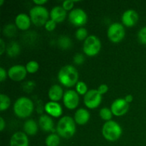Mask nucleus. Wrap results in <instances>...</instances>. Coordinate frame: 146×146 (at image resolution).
<instances>
[{
    "mask_svg": "<svg viewBox=\"0 0 146 146\" xmlns=\"http://www.w3.org/2000/svg\"><path fill=\"white\" fill-rule=\"evenodd\" d=\"M14 111L19 118H25L30 116L34 111L33 101L27 97H20L14 103Z\"/></svg>",
    "mask_w": 146,
    "mask_h": 146,
    "instance_id": "obj_3",
    "label": "nucleus"
},
{
    "mask_svg": "<svg viewBox=\"0 0 146 146\" xmlns=\"http://www.w3.org/2000/svg\"><path fill=\"white\" fill-rule=\"evenodd\" d=\"M63 102L64 106L69 110H74L79 104L78 94L74 90H68L66 91L63 97Z\"/></svg>",
    "mask_w": 146,
    "mask_h": 146,
    "instance_id": "obj_10",
    "label": "nucleus"
},
{
    "mask_svg": "<svg viewBox=\"0 0 146 146\" xmlns=\"http://www.w3.org/2000/svg\"><path fill=\"white\" fill-rule=\"evenodd\" d=\"M97 90H98V91L99 92L100 94L103 95V94H106V93L108 91V87L106 84H101V85L98 87V88Z\"/></svg>",
    "mask_w": 146,
    "mask_h": 146,
    "instance_id": "obj_35",
    "label": "nucleus"
},
{
    "mask_svg": "<svg viewBox=\"0 0 146 146\" xmlns=\"http://www.w3.org/2000/svg\"><path fill=\"white\" fill-rule=\"evenodd\" d=\"M76 91L80 95H86L88 92V88H87L86 84L83 81H78L76 85Z\"/></svg>",
    "mask_w": 146,
    "mask_h": 146,
    "instance_id": "obj_29",
    "label": "nucleus"
},
{
    "mask_svg": "<svg viewBox=\"0 0 146 146\" xmlns=\"http://www.w3.org/2000/svg\"><path fill=\"white\" fill-rule=\"evenodd\" d=\"M6 50V46H5V43H4V40L2 38L0 39V54L2 55L4 54V52Z\"/></svg>",
    "mask_w": 146,
    "mask_h": 146,
    "instance_id": "obj_37",
    "label": "nucleus"
},
{
    "mask_svg": "<svg viewBox=\"0 0 146 146\" xmlns=\"http://www.w3.org/2000/svg\"><path fill=\"white\" fill-rule=\"evenodd\" d=\"M7 74L5 70H4V68L1 67L0 68V81L3 82L4 81H5V79L7 78Z\"/></svg>",
    "mask_w": 146,
    "mask_h": 146,
    "instance_id": "obj_36",
    "label": "nucleus"
},
{
    "mask_svg": "<svg viewBox=\"0 0 146 146\" xmlns=\"http://www.w3.org/2000/svg\"><path fill=\"white\" fill-rule=\"evenodd\" d=\"M38 123L41 129L45 132H50L54 128V121L52 118L47 115H41L38 119Z\"/></svg>",
    "mask_w": 146,
    "mask_h": 146,
    "instance_id": "obj_20",
    "label": "nucleus"
},
{
    "mask_svg": "<svg viewBox=\"0 0 146 146\" xmlns=\"http://www.w3.org/2000/svg\"><path fill=\"white\" fill-rule=\"evenodd\" d=\"M76 37L79 41L86 40L88 37V31L85 28H79L76 32Z\"/></svg>",
    "mask_w": 146,
    "mask_h": 146,
    "instance_id": "obj_30",
    "label": "nucleus"
},
{
    "mask_svg": "<svg viewBox=\"0 0 146 146\" xmlns=\"http://www.w3.org/2000/svg\"><path fill=\"white\" fill-rule=\"evenodd\" d=\"M38 68H39V65L36 61H29L27 63V66H26V69H27V72L29 74L36 73L38 70Z\"/></svg>",
    "mask_w": 146,
    "mask_h": 146,
    "instance_id": "obj_28",
    "label": "nucleus"
},
{
    "mask_svg": "<svg viewBox=\"0 0 146 146\" xmlns=\"http://www.w3.org/2000/svg\"><path fill=\"white\" fill-rule=\"evenodd\" d=\"M74 4V1H72V0H66V1H64L63 2L62 7L66 11H69V10H71L73 9Z\"/></svg>",
    "mask_w": 146,
    "mask_h": 146,
    "instance_id": "obj_33",
    "label": "nucleus"
},
{
    "mask_svg": "<svg viewBox=\"0 0 146 146\" xmlns=\"http://www.w3.org/2000/svg\"><path fill=\"white\" fill-rule=\"evenodd\" d=\"M102 134L107 141H115L121 136L122 128L119 124L115 121H107L103 126Z\"/></svg>",
    "mask_w": 146,
    "mask_h": 146,
    "instance_id": "obj_4",
    "label": "nucleus"
},
{
    "mask_svg": "<svg viewBox=\"0 0 146 146\" xmlns=\"http://www.w3.org/2000/svg\"><path fill=\"white\" fill-rule=\"evenodd\" d=\"M29 14L31 22L37 27L45 25L46 23L48 21L49 13L47 9L43 6L34 7L30 10Z\"/></svg>",
    "mask_w": 146,
    "mask_h": 146,
    "instance_id": "obj_5",
    "label": "nucleus"
},
{
    "mask_svg": "<svg viewBox=\"0 0 146 146\" xmlns=\"http://www.w3.org/2000/svg\"><path fill=\"white\" fill-rule=\"evenodd\" d=\"M56 27V23L53 20H48L45 24V29L48 31H54Z\"/></svg>",
    "mask_w": 146,
    "mask_h": 146,
    "instance_id": "obj_32",
    "label": "nucleus"
},
{
    "mask_svg": "<svg viewBox=\"0 0 146 146\" xmlns=\"http://www.w3.org/2000/svg\"><path fill=\"white\" fill-rule=\"evenodd\" d=\"M87 19L86 13L81 9H74L71 10L68 15L70 22L76 27H81L86 24Z\"/></svg>",
    "mask_w": 146,
    "mask_h": 146,
    "instance_id": "obj_9",
    "label": "nucleus"
},
{
    "mask_svg": "<svg viewBox=\"0 0 146 146\" xmlns=\"http://www.w3.org/2000/svg\"><path fill=\"white\" fill-rule=\"evenodd\" d=\"M58 45L61 48L64 49H67L71 46V41L68 37L67 36H61L58 39Z\"/></svg>",
    "mask_w": 146,
    "mask_h": 146,
    "instance_id": "obj_27",
    "label": "nucleus"
},
{
    "mask_svg": "<svg viewBox=\"0 0 146 146\" xmlns=\"http://www.w3.org/2000/svg\"><path fill=\"white\" fill-rule=\"evenodd\" d=\"M101 48V43L99 38L94 35L87 37L84 41L83 50L88 56H94L99 53Z\"/></svg>",
    "mask_w": 146,
    "mask_h": 146,
    "instance_id": "obj_6",
    "label": "nucleus"
},
{
    "mask_svg": "<svg viewBox=\"0 0 146 146\" xmlns=\"http://www.w3.org/2000/svg\"><path fill=\"white\" fill-rule=\"evenodd\" d=\"M125 100L126 101V102L128 103V104L131 103L133 101V96L132 95H127L126 96H125Z\"/></svg>",
    "mask_w": 146,
    "mask_h": 146,
    "instance_id": "obj_40",
    "label": "nucleus"
},
{
    "mask_svg": "<svg viewBox=\"0 0 146 146\" xmlns=\"http://www.w3.org/2000/svg\"><path fill=\"white\" fill-rule=\"evenodd\" d=\"M46 145L47 146H58L60 143L59 135L56 134H51L45 140Z\"/></svg>",
    "mask_w": 146,
    "mask_h": 146,
    "instance_id": "obj_23",
    "label": "nucleus"
},
{
    "mask_svg": "<svg viewBox=\"0 0 146 146\" xmlns=\"http://www.w3.org/2000/svg\"><path fill=\"white\" fill-rule=\"evenodd\" d=\"M17 26L14 25V24H8V25L4 27V30H3V33H4L6 36H14L17 34Z\"/></svg>",
    "mask_w": 146,
    "mask_h": 146,
    "instance_id": "obj_25",
    "label": "nucleus"
},
{
    "mask_svg": "<svg viewBox=\"0 0 146 146\" xmlns=\"http://www.w3.org/2000/svg\"><path fill=\"white\" fill-rule=\"evenodd\" d=\"M31 19L26 14H19L15 19V24L19 29L25 31L30 27Z\"/></svg>",
    "mask_w": 146,
    "mask_h": 146,
    "instance_id": "obj_17",
    "label": "nucleus"
},
{
    "mask_svg": "<svg viewBox=\"0 0 146 146\" xmlns=\"http://www.w3.org/2000/svg\"><path fill=\"white\" fill-rule=\"evenodd\" d=\"M46 0H34V3L37 6H42L43 4H46Z\"/></svg>",
    "mask_w": 146,
    "mask_h": 146,
    "instance_id": "obj_39",
    "label": "nucleus"
},
{
    "mask_svg": "<svg viewBox=\"0 0 146 146\" xmlns=\"http://www.w3.org/2000/svg\"><path fill=\"white\" fill-rule=\"evenodd\" d=\"M102 101V95L99 94L98 90H89L84 98V104L90 109H95L99 106Z\"/></svg>",
    "mask_w": 146,
    "mask_h": 146,
    "instance_id": "obj_8",
    "label": "nucleus"
},
{
    "mask_svg": "<svg viewBox=\"0 0 146 146\" xmlns=\"http://www.w3.org/2000/svg\"><path fill=\"white\" fill-rule=\"evenodd\" d=\"M7 52L9 56L15 57L20 53L19 45L15 41H12L8 45L7 48Z\"/></svg>",
    "mask_w": 146,
    "mask_h": 146,
    "instance_id": "obj_22",
    "label": "nucleus"
},
{
    "mask_svg": "<svg viewBox=\"0 0 146 146\" xmlns=\"http://www.w3.org/2000/svg\"><path fill=\"white\" fill-rule=\"evenodd\" d=\"M46 112L54 118L61 116L63 113V110L58 103L54 101H49L44 106Z\"/></svg>",
    "mask_w": 146,
    "mask_h": 146,
    "instance_id": "obj_15",
    "label": "nucleus"
},
{
    "mask_svg": "<svg viewBox=\"0 0 146 146\" xmlns=\"http://www.w3.org/2000/svg\"><path fill=\"white\" fill-rule=\"evenodd\" d=\"M99 114L101 118H102L103 120L106 121V122L107 121H111L113 116V113L112 111H111V110L106 108V107L101 108V111H100Z\"/></svg>",
    "mask_w": 146,
    "mask_h": 146,
    "instance_id": "obj_26",
    "label": "nucleus"
},
{
    "mask_svg": "<svg viewBox=\"0 0 146 146\" xmlns=\"http://www.w3.org/2000/svg\"><path fill=\"white\" fill-rule=\"evenodd\" d=\"M3 3H4V1H3V0H0V5H2Z\"/></svg>",
    "mask_w": 146,
    "mask_h": 146,
    "instance_id": "obj_41",
    "label": "nucleus"
},
{
    "mask_svg": "<svg viewBox=\"0 0 146 146\" xmlns=\"http://www.w3.org/2000/svg\"><path fill=\"white\" fill-rule=\"evenodd\" d=\"M129 105L125 98H118L115 100L111 104V110L113 113V115L115 116H122L125 115L128 111Z\"/></svg>",
    "mask_w": 146,
    "mask_h": 146,
    "instance_id": "obj_11",
    "label": "nucleus"
},
{
    "mask_svg": "<svg viewBox=\"0 0 146 146\" xmlns=\"http://www.w3.org/2000/svg\"><path fill=\"white\" fill-rule=\"evenodd\" d=\"M76 127L74 118L70 116H64L58 121L56 131L58 135L64 138H71L76 133Z\"/></svg>",
    "mask_w": 146,
    "mask_h": 146,
    "instance_id": "obj_2",
    "label": "nucleus"
},
{
    "mask_svg": "<svg viewBox=\"0 0 146 146\" xmlns=\"http://www.w3.org/2000/svg\"><path fill=\"white\" fill-rule=\"evenodd\" d=\"M138 21V14L135 10L128 9L123 13L122 16V22L128 27H133Z\"/></svg>",
    "mask_w": 146,
    "mask_h": 146,
    "instance_id": "obj_13",
    "label": "nucleus"
},
{
    "mask_svg": "<svg viewBox=\"0 0 146 146\" xmlns=\"http://www.w3.org/2000/svg\"><path fill=\"white\" fill-rule=\"evenodd\" d=\"M90 119V113L84 108H79L77 110L74 115V121L78 125H85Z\"/></svg>",
    "mask_w": 146,
    "mask_h": 146,
    "instance_id": "obj_18",
    "label": "nucleus"
},
{
    "mask_svg": "<svg viewBox=\"0 0 146 146\" xmlns=\"http://www.w3.org/2000/svg\"><path fill=\"white\" fill-rule=\"evenodd\" d=\"M85 61V58H84V56L81 54H78L74 56V61L76 64H78V65H81Z\"/></svg>",
    "mask_w": 146,
    "mask_h": 146,
    "instance_id": "obj_34",
    "label": "nucleus"
},
{
    "mask_svg": "<svg viewBox=\"0 0 146 146\" xmlns=\"http://www.w3.org/2000/svg\"><path fill=\"white\" fill-rule=\"evenodd\" d=\"M64 91L61 86L54 85L49 88L48 98L51 101L56 102V101H60L64 97Z\"/></svg>",
    "mask_w": 146,
    "mask_h": 146,
    "instance_id": "obj_19",
    "label": "nucleus"
},
{
    "mask_svg": "<svg viewBox=\"0 0 146 146\" xmlns=\"http://www.w3.org/2000/svg\"><path fill=\"white\" fill-rule=\"evenodd\" d=\"M24 130L27 135H34L38 131V125L34 120H27L24 124Z\"/></svg>",
    "mask_w": 146,
    "mask_h": 146,
    "instance_id": "obj_21",
    "label": "nucleus"
},
{
    "mask_svg": "<svg viewBox=\"0 0 146 146\" xmlns=\"http://www.w3.org/2000/svg\"><path fill=\"white\" fill-rule=\"evenodd\" d=\"M50 17L56 24L61 23L66 17V11L62 7H55L50 12Z\"/></svg>",
    "mask_w": 146,
    "mask_h": 146,
    "instance_id": "obj_16",
    "label": "nucleus"
},
{
    "mask_svg": "<svg viewBox=\"0 0 146 146\" xmlns=\"http://www.w3.org/2000/svg\"><path fill=\"white\" fill-rule=\"evenodd\" d=\"M27 71L22 65H15L9 69L8 76L14 81H21L25 78Z\"/></svg>",
    "mask_w": 146,
    "mask_h": 146,
    "instance_id": "obj_12",
    "label": "nucleus"
},
{
    "mask_svg": "<svg viewBox=\"0 0 146 146\" xmlns=\"http://www.w3.org/2000/svg\"><path fill=\"white\" fill-rule=\"evenodd\" d=\"M10 146H29V138L24 132H17L11 136Z\"/></svg>",
    "mask_w": 146,
    "mask_h": 146,
    "instance_id": "obj_14",
    "label": "nucleus"
},
{
    "mask_svg": "<svg viewBox=\"0 0 146 146\" xmlns=\"http://www.w3.org/2000/svg\"><path fill=\"white\" fill-rule=\"evenodd\" d=\"M5 121H4V118H3L2 117H1V118H0V130H1V131H4V128H5Z\"/></svg>",
    "mask_w": 146,
    "mask_h": 146,
    "instance_id": "obj_38",
    "label": "nucleus"
},
{
    "mask_svg": "<svg viewBox=\"0 0 146 146\" xmlns=\"http://www.w3.org/2000/svg\"><path fill=\"white\" fill-rule=\"evenodd\" d=\"M138 40L143 44L146 45V27H143L139 31L138 34Z\"/></svg>",
    "mask_w": 146,
    "mask_h": 146,
    "instance_id": "obj_31",
    "label": "nucleus"
},
{
    "mask_svg": "<svg viewBox=\"0 0 146 146\" xmlns=\"http://www.w3.org/2000/svg\"><path fill=\"white\" fill-rule=\"evenodd\" d=\"M58 79L61 85L68 88L72 87L78 82V73L73 66H64L58 72Z\"/></svg>",
    "mask_w": 146,
    "mask_h": 146,
    "instance_id": "obj_1",
    "label": "nucleus"
},
{
    "mask_svg": "<svg viewBox=\"0 0 146 146\" xmlns=\"http://www.w3.org/2000/svg\"><path fill=\"white\" fill-rule=\"evenodd\" d=\"M107 34L110 41L113 43H118L125 37V31L122 24L120 23H113L108 27Z\"/></svg>",
    "mask_w": 146,
    "mask_h": 146,
    "instance_id": "obj_7",
    "label": "nucleus"
},
{
    "mask_svg": "<svg viewBox=\"0 0 146 146\" xmlns=\"http://www.w3.org/2000/svg\"><path fill=\"white\" fill-rule=\"evenodd\" d=\"M0 111H4L8 109L11 104L10 98L5 94L0 95Z\"/></svg>",
    "mask_w": 146,
    "mask_h": 146,
    "instance_id": "obj_24",
    "label": "nucleus"
}]
</instances>
